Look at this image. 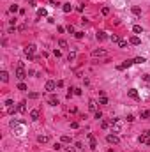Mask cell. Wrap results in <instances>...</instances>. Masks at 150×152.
Returning <instances> with one entry per match:
<instances>
[{"label": "cell", "instance_id": "cell-1", "mask_svg": "<svg viewBox=\"0 0 150 152\" xmlns=\"http://www.w3.org/2000/svg\"><path fill=\"white\" fill-rule=\"evenodd\" d=\"M27 76H28V73L25 71L23 62H20V64H18V69H16V78H18V80H25Z\"/></svg>", "mask_w": 150, "mask_h": 152}, {"label": "cell", "instance_id": "cell-2", "mask_svg": "<svg viewBox=\"0 0 150 152\" xmlns=\"http://www.w3.org/2000/svg\"><path fill=\"white\" fill-rule=\"evenodd\" d=\"M92 57H94V59H104V57H108V51L104 50V48H99V50H94L92 51Z\"/></svg>", "mask_w": 150, "mask_h": 152}, {"label": "cell", "instance_id": "cell-3", "mask_svg": "<svg viewBox=\"0 0 150 152\" xmlns=\"http://www.w3.org/2000/svg\"><path fill=\"white\" fill-rule=\"evenodd\" d=\"M106 141H108V143H111V145H118L120 143V138L117 135H108L106 136Z\"/></svg>", "mask_w": 150, "mask_h": 152}, {"label": "cell", "instance_id": "cell-4", "mask_svg": "<svg viewBox=\"0 0 150 152\" xmlns=\"http://www.w3.org/2000/svg\"><path fill=\"white\" fill-rule=\"evenodd\" d=\"M111 129H113V133H120L122 131V122L118 119H117L115 122H111Z\"/></svg>", "mask_w": 150, "mask_h": 152}, {"label": "cell", "instance_id": "cell-5", "mask_svg": "<svg viewBox=\"0 0 150 152\" xmlns=\"http://www.w3.org/2000/svg\"><path fill=\"white\" fill-rule=\"evenodd\" d=\"M88 149H92V150H95V147H97V141H95V138H94V135H88Z\"/></svg>", "mask_w": 150, "mask_h": 152}, {"label": "cell", "instance_id": "cell-6", "mask_svg": "<svg viewBox=\"0 0 150 152\" xmlns=\"http://www.w3.org/2000/svg\"><path fill=\"white\" fill-rule=\"evenodd\" d=\"M44 88H46L48 92H53V90H55V88H57V83L49 80V81H46V87H44Z\"/></svg>", "mask_w": 150, "mask_h": 152}, {"label": "cell", "instance_id": "cell-7", "mask_svg": "<svg viewBox=\"0 0 150 152\" xmlns=\"http://www.w3.org/2000/svg\"><path fill=\"white\" fill-rule=\"evenodd\" d=\"M37 141H39V143H48V141H49V136L48 135H41V136H37Z\"/></svg>", "mask_w": 150, "mask_h": 152}, {"label": "cell", "instance_id": "cell-8", "mask_svg": "<svg viewBox=\"0 0 150 152\" xmlns=\"http://www.w3.org/2000/svg\"><path fill=\"white\" fill-rule=\"evenodd\" d=\"M127 96L133 97V99H138V90H136V88H131V90H127Z\"/></svg>", "mask_w": 150, "mask_h": 152}, {"label": "cell", "instance_id": "cell-9", "mask_svg": "<svg viewBox=\"0 0 150 152\" xmlns=\"http://www.w3.org/2000/svg\"><path fill=\"white\" fill-rule=\"evenodd\" d=\"M129 43H131V44H134V46H138V44H141V41H139V37H138V35H133V37L129 39Z\"/></svg>", "mask_w": 150, "mask_h": 152}, {"label": "cell", "instance_id": "cell-10", "mask_svg": "<svg viewBox=\"0 0 150 152\" xmlns=\"http://www.w3.org/2000/svg\"><path fill=\"white\" fill-rule=\"evenodd\" d=\"M18 111H20V113H25L27 111V103L25 101H21L20 104H18Z\"/></svg>", "mask_w": 150, "mask_h": 152}, {"label": "cell", "instance_id": "cell-11", "mask_svg": "<svg viewBox=\"0 0 150 152\" xmlns=\"http://www.w3.org/2000/svg\"><path fill=\"white\" fill-rule=\"evenodd\" d=\"M39 115H41L39 110H32V111H30V119H32V120H39Z\"/></svg>", "mask_w": 150, "mask_h": 152}, {"label": "cell", "instance_id": "cell-12", "mask_svg": "<svg viewBox=\"0 0 150 152\" xmlns=\"http://www.w3.org/2000/svg\"><path fill=\"white\" fill-rule=\"evenodd\" d=\"M133 64H134V60H125V62H124L122 65H118V69H125V67H131Z\"/></svg>", "mask_w": 150, "mask_h": 152}, {"label": "cell", "instance_id": "cell-13", "mask_svg": "<svg viewBox=\"0 0 150 152\" xmlns=\"http://www.w3.org/2000/svg\"><path fill=\"white\" fill-rule=\"evenodd\" d=\"M0 78H2V81H4V83H7V81H9V74H7V71H2V73H0Z\"/></svg>", "mask_w": 150, "mask_h": 152}, {"label": "cell", "instance_id": "cell-14", "mask_svg": "<svg viewBox=\"0 0 150 152\" xmlns=\"http://www.w3.org/2000/svg\"><path fill=\"white\" fill-rule=\"evenodd\" d=\"M88 110L94 111V113L97 111V104H95V101H90V103H88Z\"/></svg>", "mask_w": 150, "mask_h": 152}, {"label": "cell", "instance_id": "cell-15", "mask_svg": "<svg viewBox=\"0 0 150 152\" xmlns=\"http://www.w3.org/2000/svg\"><path fill=\"white\" fill-rule=\"evenodd\" d=\"M58 103H60V101H58V97H55V96L49 97V104H51V106H57Z\"/></svg>", "mask_w": 150, "mask_h": 152}, {"label": "cell", "instance_id": "cell-16", "mask_svg": "<svg viewBox=\"0 0 150 152\" xmlns=\"http://www.w3.org/2000/svg\"><path fill=\"white\" fill-rule=\"evenodd\" d=\"M62 11L64 12H71L72 11V5H71V4H64V5H62Z\"/></svg>", "mask_w": 150, "mask_h": 152}, {"label": "cell", "instance_id": "cell-17", "mask_svg": "<svg viewBox=\"0 0 150 152\" xmlns=\"http://www.w3.org/2000/svg\"><path fill=\"white\" fill-rule=\"evenodd\" d=\"M104 39H108V35L104 34V32H99L97 34V41H104Z\"/></svg>", "mask_w": 150, "mask_h": 152}, {"label": "cell", "instance_id": "cell-18", "mask_svg": "<svg viewBox=\"0 0 150 152\" xmlns=\"http://www.w3.org/2000/svg\"><path fill=\"white\" fill-rule=\"evenodd\" d=\"M133 32H136V34H141V32H143V28H141L139 25H134V27H133Z\"/></svg>", "mask_w": 150, "mask_h": 152}, {"label": "cell", "instance_id": "cell-19", "mask_svg": "<svg viewBox=\"0 0 150 152\" xmlns=\"http://www.w3.org/2000/svg\"><path fill=\"white\" fill-rule=\"evenodd\" d=\"M14 111H18V106H7V113H14Z\"/></svg>", "mask_w": 150, "mask_h": 152}, {"label": "cell", "instance_id": "cell-20", "mask_svg": "<svg viewBox=\"0 0 150 152\" xmlns=\"http://www.w3.org/2000/svg\"><path fill=\"white\" fill-rule=\"evenodd\" d=\"M46 14H48L46 9H39V11H37V16H39V18H43V16H46Z\"/></svg>", "mask_w": 150, "mask_h": 152}, {"label": "cell", "instance_id": "cell-21", "mask_svg": "<svg viewBox=\"0 0 150 152\" xmlns=\"http://www.w3.org/2000/svg\"><path fill=\"white\" fill-rule=\"evenodd\" d=\"M147 138H148V136H147V133H143V135L139 136L138 140H139V143H145V141H147Z\"/></svg>", "mask_w": 150, "mask_h": 152}, {"label": "cell", "instance_id": "cell-22", "mask_svg": "<svg viewBox=\"0 0 150 152\" xmlns=\"http://www.w3.org/2000/svg\"><path fill=\"white\" fill-rule=\"evenodd\" d=\"M133 14H136V16H139V14H141V9H139V7H133Z\"/></svg>", "mask_w": 150, "mask_h": 152}, {"label": "cell", "instance_id": "cell-23", "mask_svg": "<svg viewBox=\"0 0 150 152\" xmlns=\"http://www.w3.org/2000/svg\"><path fill=\"white\" fill-rule=\"evenodd\" d=\"M148 117H150V111L148 110H143L141 111V119H148Z\"/></svg>", "mask_w": 150, "mask_h": 152}, {"label": "cell", "instance_id": "cell-24", "mask_svg": "<svg viewBox=\"0 0 150 152\" xmlns=\"http://www.w3.org/2000/svg\"><path fill=\"white\" fill-rule=\"evenodd\" d=\"M99 103H101V104H108V97H106V96H101Z\"/></svg>", "mask_w": 150, "mask_h": 152}, {"label": "cell", "instance_id": "cell-25", "mask_svg": "<svg viewBox=\"0 0 150 152\" xmlns=\"http://www.w3.org/2000/svg\"><path fill=\"white\" fill-rule=\"evenodd\" d=\"M118 46H120V48H125V46H127V41H124V39H118Z\"/></svg>", "mask_w": 150, "mask_h": 152}, {"label": "cell", "instance_id": "cell-26", "mask_svg": "<svg viewBox=\"0 0 150 152\" xmlns=\"http://www.w3.org/2000/svg\"><path fill=\"white\" fill-rule=\"evenodd\" d=\"M28 97H30V99H37L39 94H37V92H30V94H28Z\"/></svg>", "mask_w": 150, "mask_h": 152}, {"label": "cell", "instance_id": "cell-27", "mask_svg": "<svg viewBox=\"0 0 150 152\" xmlns=\"http://www.w3.org/2000/svg\"><path fill=\"white\" fill-rule=\"evenodd\" d=\"M69 141H71V138L67 136V135H64V136H62V143H69Z\"/></svg>", "mask_w": 150, "mask_h": 152}, {"label": "cell", "instance_id": "cell-28", "mask_svg": "<svg viewBox=\"0 0 150 152\" xmlns=\"http://www.w3.org/2000/svg\"><path fill=\"white\" fill-rule=\"evenodd\" d=\"M143 62H145L143 57H138V59H134V64H143Z\"/></svg>", "mask_w": 150, "mask_h": 152}, {"label": "cell", "instance_id": "cell-29", "mask_svg": "<svg viewBox=\"0 0 150 152\" xmlns=\"http://www.w3.org/2000/svg\"><path fill=\"white\" fill-rule=\"evenodd\" d=\"M110 124H111V122H106V120H102V122H101V127H102V129H108V126H110Z\"/></svg>", "mask_w": 150, "mask_h": 152}, {"label": "cell", "instance_id": "cell-30", "mask_svg": "<svg viewBox=\"0 0 150 152\" xmlns=\"http://www.w3.org/2000/svg\"><path fill=\"white\" fill-rule=\"evenodd\" d=\"M58 46L60 48H67V43L64 41V39H60V41H58Z\"/></svg>", "mask_w": 150, "mask_h": 152}, {"label": "cell", "instance_id": "cell-31", "mask_svg": "<svg viewBox=\"0 0 150 152\" xmlns=\"http://www.w3.org/2000/svg\"><path fill=\"white\" fill-rule=\"evenodd\" d=\"M101 12H102L104 16H106V14H110V7H102V9H101Z\"/></svg>", "mask_w": 150, "mask_h": 152}, {"label": "cell", "instance_id": "cell-32", "mask_svg": "<svg viewBox=\"0 0 150 152\" xmlns=\"http://www.w3.org/2000/svg\"><path fill=\"white\" fill-rule=\"evenodd\" d=\"M94 117L97 119V120H101V119H102V113H101V111H95V113H94Z\"/></svg>", "mask_w": 150, "mask_h": 152}, {"label": "cell", "instance_id": "cell-33", "mask_svg": "<svg viewBox=\"0 0 150 152\" xmlns=\"http://www.w3.org/2000/svg\"><path fill=\"white\" fill-rule=\"evenodd\" d=\"M74 59H76V53H74V51H72V53H69V57H67V60L71 62V60H74Z\"/></svg>", "mask_w": 150, "mask_h": 152}, {"label": "cell", "instance_id": "cell-34", "mask_svg": "<svg viewBox=\"0 0 150 152\" xmlns=\"http://www.w3.org/2000/svg\"><path fill=\"white\" fill-rule=\"evenodd\" d=\"M18 90H27V85L25 83H20V85H18Z\"/></svg>", "mask_w": 150, "mask_h": 152}, {"label": "cell", "instance_id": "cell-35", "mask_svg": "<svg viewBox=\"0 0 150 152\" xmlns=\"http://www.w3.org/2000/svg\"><path fill=\"white\" fill-rule=\"evenodd\" d=\"M67 32H69V34H76V32H74V27L69 25V27H67Z\"/></svg>", "mask_w": 150, "mask_h": 152}, {"label": "cell", "instance_id": "cell-36", "mask_svg": "<svg viewBox=\"0 0 150 152\" xmlns=\"http://www.w3.org/2000/svg\"><path fill=\"white\" fill-rule=\"evenodd\" d=\"M74 35H76V39H83V35H85V34H83V32H76Z\"/></svg>", "mask_w": 150, "mask_h": 152}, {"label": "cell", "instance_id": "cell-37", "mask_svg": "<svg viewBox=\"0 0 150 152\" xmlns=\"http://www.w3.org/2000/svg\"><path fill=\"white\" fill-rule=\"evenodd\" d=\"M9 11H11V12H16L18 11V5H11V7H9Z\"/></svg>", "mask_w": 150, "mask_h": 152}, {"label": "cell", "instance_id": "cell-38", "mask_svg": "<svg viewBox=\"0 0 150 152\" xmlns=\"http://www.w3.org/2000/svg\"><path fill=\"white\" fill-rule=\"evenodd\" d=\"M110 39H111L113 43H118V37H117V35H110Z\"/></svg>", "mask_w": 150, "mask_h": 152}, {"label": "cell", "instance_id": "cell-39", "mask_svg": "<svg viewBox=\"0 0 150 152\" xmlns=\"http://www.w3.org/2000/svg\"><path fill=\"white\" fill-rule=\"evenodd\" d=\"M51 5H55V7H58V5H60V2H58V0H51Z\"/></svg>", "mask_w": 150, "mask_h": 152}, {"label": "cell", "instance_id": "cell-40", "mask_svg": "<svg viewBox=\"0 0 150 152\" xmlns=\"http://www.w3.org/2000/svg\"><path fill=\"white\" fill-rule=\"evenodd\" d=\"M53 149H55V150H60L62 145H60V143H55V145H53Z\"/></svg>", "mask_w": 150, "mask_h": 152}, {"label": "cell", "instance_id": "cell-41", "mask_svg": "<svg viewBox=\"0 0 150 152\" xmlns=\"http://www.w3.org/2000/svg\"><path fill=\"white\" fill-rule=\"evenodd\" d=\"M74 94L76 96H81V88H74Z\"/></svg>", "mask_w": 150, "mask_h": 152}, {"label": "cell", "instance_id": "cell-42", "mask_svg": "<svg viewBox=\"0 0 150 152\" xmlns=\"http://www.w3.org/2000/svg\"><path fill=\"white\" fill-rule=\"evenodd\" d=\"M12 104H14V103H12L11 99H7V101H5V106H12Z\"/></svg>", "mask_w": 150, "mask_h": 152}, {"label": "cell", "instance_id": "cell-43", "mask_svg": "<svg viewBox=\"0 0 150 152\" xmlns=\"http://www.w3.org/2000/svg\"><path fill=\"white\" fill-rule=\"evenodd\" d=\"M145 143H147V145H150V136L147 138V141H145Z\"/></svg>", "mask_w": 150, "mask_h": 152}]
</instances>
